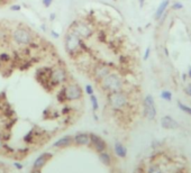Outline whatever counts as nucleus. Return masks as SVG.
<instances>
[{
	"label": "nucleus",
	"mask_w": 191,
	"mask_h": 173,
	"mask_svg": "<svg viewBox=\"0 0 191 173\" xmlns=\"http://www.w3.org/2000/svg\"><path fill=\"white\" fill-rule=\"evenodd\" d=\"M52 156V154L50 153H44L42 155H39L37 159L35 160L34 162V169H42L43 166L45 165V163L47 162V160Z\"/></svg>",
	"instance_id": "16"
},
{
	"label": "nucleus",
	"mask_w": 191,
	"mask_h": 173,
	"mask_svg": "<svg viewBox=\"0 0 191 173\" xmlns=\"http://www.w3.org/2000/svg\"><path fill=\"white\" fill-rule=\"evenodd\" d=\"M149 55H151V47L149 46H147L145 49V52H144V56H143V60L144 61H147L149 57Z\"/></svg>",
	"instance_id": "29"
},
{
	"label": "nucleus",
	"mask_w": 191,
	"mask_h": 173,
	"mask_svg": "<svg viewBox=\"0 0 191 173\" xmlns=\"http://www.w3.org/2000/svg\"><path fill=\"white\" fill-rule=\"evenodd\" d=\"M65 89V98L66 101H76L80 100L83 94L81 86L75 82H69L64 86Z\"/></svg>",
	"instance_id": "9"
},
{
	"label": "nucleus",
	"mask_w": 191,
	"mask_h": 173,
	"mask_svg": "<svg viewBox=\"0 0 191 173\" xmlns=\"http://www.w3.org/2000/svg\"><path fill=\"white\" fill-rule=\"evenodd\" d=\"M164 52H165V55H169V52H167V49H165V50H164Z\"/></svg>",
	"instance_id": "45"
},
{
	"label": "nucleus",
	"mask_w": 191,
	"mask_h": 173,
	"mask_svg": "<svg viewBox=\"0 0 191 173\" xmlns=\"http://www.w3.org/2000/svg\"><path fill=\"white\" fill-rule=\"evenodd\" d=\"M51 35H52L53 38H55V39H57V38H60V34L57 33L56 31H51Z\"/></svg>",
	"instance_id": "34"
},
{
	"label": "nucleus",
	"mask_w": 191,
	"mask_h": 173,
	"mask_svg": "<svg viewBox=\"0 0 191 173\" xmlns=\"http://www.w3.org/2000/svg\"><path fill=\"white\" fill-rule=\"evenodd\" d=\"M187 74H184V73H183V74H182V80H183V81H185V80H187Z\"/></svg>",
	"instance_id": "44"
},
{
	"label": "nucleus",
	"mask_w": 191,
	"mask_h": 173,
	"mask_svg": "<svg viewBox=\"0 0 191 173\" xmlns=\"http://www.w3.org/2000/svg\"><path fill=\"white\" fill-rule=\"evenodd\" d=\"M4 36H5L4 31H1V29H0V41L2 39V37H4Z\"/></svg>",
	"instance_id": "43"
},
{
	"label": "nucleus",
	"mask_w": 191,
	"mask_h": 173,
	"mask_svg": "<svg viewBox=\"0 0 191 173\" xmlns=\"http://www.w3.org/2000/svg\"><path fill=\"white\" fill-rule=\"evenodd\" d=\"M55 18H56V15L55 14H51V15H50V20H51V21H53L54 19H55Z\"/></svg>",
	"instance_id": "39"
},
{
	"label": "nucleus",
	"mask_w": 191,
	"mask_h": 173,
	"mask_svg": "<svg viewBox=\"0 0 191 173\" xmlns=\"http://www.w3.org/2000/svg\"><path fill=\"white\" fill-rule=\"evenodd\" d=\"M11 61H13V59H11L10 54H8L6 52L0 53V63H2V64H9Z\"/></svg>",
	"instance_id": "20"
},
{
	"label": "nucleus",
	"mask_w": 191,
	"mask_h": 173,
	"mask_svg": "<svg viewBox=\"0 0 191 173\" xmlns=\"http://www.w3.org/2000/svg\"><path fill=\"white\" fill-rule=\"evenodd\" d=\"M57 100L60 101V102H65L66 101V98H65V89H64V86L61 88V90H60V92L57 94Z\"/></svg>",
	"instance_id": "23"
},
{
	"label": "nucleus",
	"mask_w": 191,
	"mask_h": 173,
	"mask_svg": "<svg viewBox=\"0 0 191 173\" xmlns=\"http://www.w3.org/2000/svg\"><path fill=\"white\" fill-rule=\"evenodd\" d=\"M187 75L189 76V79H191V65H189V68H188V73Z\"/></svg>",
	"instance_id": "37"
},
{
	"label": "nucleus",
	"mask_w": 191,
	"mask_h": 173,
	"mask_svg": "<svg viewBox=\"0 0 191 173\" xmlns=\"http://www.w3.org/2000/svg\"><path fill=\"white\" fill-rule=\"evenodd\" d=\"M9 9H10L11 11H19V10H21V6L20 5H13V6L9 7Z\"/></svg>",
	"instance_id": "32"
},
{
	"label": "nucleus",
	"mask_w": 191,
	"mask_h": 173,
	"mask_svg": "<svg viewBox=\"0 0 191 173\" xmlns=\"http://www.w3.org/2000/svg\"><path fill=\"white\" fill-rule=\"evenodd\" d=\"M99 160L104 163L105 165H107V166L111 165V155L107 151H104V152L99 153Z\"/></svg>",
	"instance_id": "17"
},
{
	"label": "nucleus",
	"mask_w": 191,
	"mask_h": 173,
	"mask_svg": "<svg viewBox=\"0 0 191 173\" xmlns=\"http://www.w3.org/2000/svg\"><path fill=\"white\" fill-rule=\"evenodd\" d=\"M84 89H86V94H87L88 96H91V94H94V90L91 84H87V86H84Z\"/></svg>",
	"instance_id": "27"
},
{
	"label": "nucleus",
	"mask_w": 191,
	"mask_h": 173,
	"mask_svg": "<svg viewBox=\"0 0 191 173\" xmlns=\"http://www.w3.org/2000/svg\"><path fill=\"white\" fill-rule=\"evenodd\" d=\"M133 173H146L145 167H144V165H142V164H141V165H137Z\"/></svg>",
	"instance_id": "28"
},
{
	"label": "nucleus",
	"mask_w": 191,
	"mask_h": 173,
	"mask_svg": "<svg viewBox=\"0 0 191 173\" xmlns=\"http://www.w3.org/2000/svg\"><path fill=\"white\" fill-rule=\"evenodd\" d=\"M81 39L82 38L72 31H68L64 36V50L71 59L76 60L83 54L80 49Z\"/></svg>",
	"instance_id": "2"
},
{
	"label": "nucleus",
	"mask_w": 191,
	"mask_h": 173,
	"mask_svg": "<svg viewBox=\"0 0 191 173\" xmlns=\"http://www.w3.org/2000/svg\"><path fill=\"white\" fill-rule=\"evenodd\" d=\"M177 105H178V108L180 109L182 112H184V114H187L189 115V116H191V107L190 106H188V105L183 104L182 101L180 100H178L177 101Z\"/></svg>",
	"instance_id": "19"
},
{
	"label": "nucleus",
	"mask_w": 191,
	"mask_h": 173,
	"mask_svg": "<svg viewBox=\"0 0 191 173\" xmlns=\"http://www.w3.org/2000/svg\"><path fill=\"white\" fill-rule=\"evenodd\" d=\"M14 165L16 166L17 169H19V170H20V169H23V165H21L20 163H17V162H16V163H14Z\"/></svg>",
	"instance_id": "36"
},
{
	"label": "nucleus",
	"mask_w": 191,
	"mask_h": 173,
	"mask_svg": "<svg viewBox=\"0 0 191 173\" xmlns=\"http://www.w3.org/2000/svg\"><path fill=\"white\" fill-rule=\"evenodd\" d=\"M161 126H162V128H164V129H167V131H174V129H178L179 128V123H178L175 119H174L173 117H171V116H169V115H167V116H163V117L161 118Z\"/></svg>",
	"instance_id": "11"
},
{
	"label": "nucleus",
	"mask_w": 191,
	"mask_h": 173,
	"mask_svg": "<svg viewBox=\"0 0 191 173\" xmlns=\"http://www.w3.org/2000/svg\"><path fill=\"white\" fill-rule=\"evenodd\" d=\"M69 31H74L76 35H79L82 39H89V38L92 37L94 31V28L91 27V25L88 23V21H83V20H79V19H75L71 23L69 27Z\"/></svg>",
	"instance_id": "5"
},
{
	"label": "nucleus",
	"mask_w": 191,
	"mask_h": 173,
	"mask_svg": "<svg viewBox=\"0 0 191 173\" xmlns=\"http://www.w3.org/2000/svg\"><path fill=\"white\" fill-rule=\"evenodd\" d=\"M146 173H165L162 170V166L159 163H152L149 164L147 170H146Z\"/></svg>",
	"instance_id": "18"
},
{
	"label": "nucleus",
	"mask_w": 191,
	"mask_h": 173,
	"mask_svg": "<svg viewBox=\"0 0 191 173\" xmlns=\"http://www.w3.org/2000/svg\"><path fill=\"white\" fill-rule=\"evenodd\" d=\"M73 143L79 146L90 145V135L87 133H78L73 137Z\"/></svg>",
	"instance_id": "12"
},
{
	"label": "nucleus",
	"mask_w": 191,
	"mask_h": 173,
	"mask_svg": "<svg viewBox=\"0 0 191 173\" xmlns=\"http://www.w3.org/2000/svg\"><path fill=\"white\" fill-rule=\"evenodd\" d=\"M41 28H42L43 31H46V29H47V28H46V26H45V24H42V25H41Z\"/></svg>",
	"instance_id": "41"
},
{
	"label": "nucleus",
	"mask_w": 191,
	"mask_h": 173,
	"mask_svg": "<svg viewBox=\"0 0 191 173\" xmlns=\"http://www.w3.org/2000/svg\"><path fill=\"white\" fill-rule=\"evenodd\" d=\"M143 112L149 120H154L156 118L157 110L156 106H155V100L152 94H147L145 96L144 100H143Z\"/></svg>",
	"instance_id": "8"
},
{
	"label": "nucleus",
	"mask_w": 191,
	"mask_h": 173,
	"mask_svg": "<svg viewBox=\"0 0 191 173\" xmlns=\"http://www.w3.org/2000/svg\"><path fill=\"white\" fill-rule=\"evenodd\" d=\"M42 4H43V6H44L45 8H49V7H51V6H52L53 0H42Z\"/></svg>",
	"instance_id": "30"
},
{
	"label": "nucleus",
	"mask_w": 191,
	"mask_h": 173,
	"mask_svg": "<svg viewBox=\"0 0 191 173\" xmlns=\"http://www.w3.org/2000/svg\"><path fill=\"white\" fill-rule=\"evenodd\" d=\"M33 137H34V132H33V131H31V132L28 133L27 135H25L24 141L26 143H31V142H33Z\"/></svg>",
	"instance_id": "26"
},
{
	"label": "nucleus",
	"mask_w": 191,
	"mask_h": 173,
	"mask_svg": "<svg viewBox=\"0 0 191 173\" xmlns=\"http://www.w3.org/2000/svg\"><path fill=\"white\" fill-rule=\"evenodd\" d=\"M69 80V74L64 66L56 65L52 68L51 73V82L54 86H57L60 84H65Z\"/></svg>",
	"instance_id": "6"
},
{
	"label": "nucleus",
	"mask_w": 191,
	"mask_h": 173,
	"mask_svg": "<svg viewBox=\"0 0 191 173\" xmlns=\"http://www.w3.org/2000/svg\"><path fill=\"white\" fill-rule=\"evenodd\" d=\"M97 37H98V41L100 42V43H106V42H107V34H106L104 31H98Z\"/></svg>",
	"instance_id": "24"
},
{
	"label": "nucleus",
	"mask_w": 191,
	"mask_h": 173,
	"mask_svg": "<svg viewBox=\"0 0 191 173\" xmlns=\"http://www.w3.org/2000/svg\"><path fill=\"white\" fill-rule=\"evenodd\" d=\"M160 97L163 99V100L165 101H172V99H173V94H172V92H171L170 90H163L162 92H161Z\"/></svg>",
	"instance_id": "21"
},
{
	"label": "nucleus",
	"mask_w": 191,
	"mask_h": 173,
	"mask_svg": "<svg viewBox=\"0 0 191 173\" xmlns=\"http://www.w3.org/2000/svg\"><path fill=\"white\" fill-rule=\"evenodd\" d=\"M171 8H172V10H181L182 8H183V5H182V2H180V1H175V2H173L172 4V6H171Z\"/></svg>",
	"instance_id": "25"
},
{
	"label": "nucleus",
	"mask_w": 191,
	"mask_h": 173,
	"mask_svg": "<svg viewBox=\"0 0 191 173\" xmlns=\"http://www.w3.org/2000/svg\"><path fill=\"white\" fill-rule=\"evenodd\" d=\"M90 97V102H91V106H92V110L96 112V111L99 109V102H98V99L97 97L94 94H91V96H89Z\"/></svg>",
	"instance_id": "22"
},
{
	"label": "nucleus",
	"mask_w": 191,
	"mask_h": 173,
	"mask_svg": "<svg viewBox=\"0 0 191 173\" xmlns=\"http://www.w3.org/2000/svg\"><path fill=\"white\" fill-rule=\"evenodd\" d=\"M31 173H42V172H41V169H34L31 171Z\"/></svg>",
	"instance_id": "40"
},
{
	"label": "nucleus",
	"mask_w": 191,
	"mask_h": 173,
	"mask_svg": "<svg viewBox=\"0 0 191 173\" xmlns=\"http://www.w3.org/2000/svg\"><path fill=\"white\" fill-rule=\"evenodd\" d=\"M184 94H187L188 97H190L191 98V83L190 84H188L187 86H185V88H184Z\"/></svg>",
	"instance_id": "31"
},
{
	"label": "nucleus",
	"mask_w": 191,
	"mask_h": 173,
	"mask_svg": "<svg viewBox=\"0 0 191 173\" xmlns=\"http://www.w3.org/2000/svg\"><path fill=\"white\" fill-rule=\"evenodd\" d=\"M68 111H70V108H69V107H65V108H64V109H63V110H62V114H63V115H66V114H68Z\"/></svg>",
	"instance_id": "38"
},
{
	"label": "nucleus",
	"mask_w": 191,
	"mask_h": 173,
	"mask_svg": "<svg viewBox=\"0 0 191 173\" xmlns=\"http://www.w3.org/2000/svg\"><path fill=\"white\" fill-rule=\"evenodd\" d=\"M100 89L105 92H116L124 90V79L118 72L111 71L107 76H105L100 82H98Z\"/></svg>",
	"instance_id": "1"
},
{
	"label": "nucleus",
	"mask_w": 191,
	"mask_h": 173,
	"mask_svg": "<svg viewBox=\"0 0 191 173\" xmlns=\"http://www.w3.org/2000/svg\"><path fill=\"white\" fill-rule=\"evenodd\" d=\"M138 4H139V7L141 8L144 7V5H145V0H138Z\"/></svg>",
	"instance_id": "35"
},
{
	"label": "nucleus",
	"mask_w": 191,
	"mask_h": 173,
	"mask_svg": "<svg viewBox=\"0 0 191 173\" xmlns=\"http://www.w3.org/2000/svg\"><path fill=\"white\" fill-rule=\"evenodd\" d=\"M119 62L122 63V64H127L128 63V57L126 55H120L119 57Z\"/></svg>",
	"instance_id": "33"
},
{
	"label": "nucleus",
	"mask_w": 191,
	"mask_h": 173,
	"mask_svg": "<svg viewBox=\"0 0 191 173\" xmlns=\"http://www.w3.org/2000/svg\"><path fill=\"white\" fill-rule=\"evenodd\" d=\"M73 143V137L72 136H63L60 139H57L56 142L53 143V147H56V149H63V147H66V146L71 145Z\"/></svg>",
	"instance_id": "13"
},
{
	"label": "nucleus",
	"mask_w": 191,
	"mask_h": 173,
	"mask_svg": "<svg viewBox=\"0 0 191 173\" xmlns=\"http://www.w3.org/2000/svg\"><path fill=\"white\" fill-rule=\"evenodd\" d=\"M10 38L13 43L19 47H27L34 41V35L29 28L25 26H17L11 31Z\"/></svg>",
	"instance_id": "3"
},
{
	"label": "nucleus",
	"mask_w": 191,
	"mask_h": 173,
	"mask_svg": "<svg viewBox=\"0 0 191 173\" xmlns=\"http://www.w3.org/2000/svg\"><path fill=\"white\" fill-rule=\"evenodd\" d=\"M111 66L108 63L105 62H97L91 68V75L96 82H100L105 76H107L111 72Z\"/></svg>",
	"instance_id": "7"
},
{
	"label": "nucleus",
	"mask_w": 191,
	"mask_h": 173,
	"mask_svg": "<svg viewBox=\"0 0 191 173\" xmlns=\"http://www.w3.org/2000/svg\"><path fill=\"white\" fill-rule=\"evenodd\" d=\"M114 151H115V154L118 156V157H120V159H126V156H127V149H126V146L124 145L122 142H119V141H116V142H115Z\"/></svg>",
	"instance_id": "14"
},
{
	"label": "nucleus",
	"mask_w": 191,
	"mask_h": 173,
	"mask_svg": "<svg viewBox=\"0 0 191 173\" xmlns=\"http://www.w3.org/2000/svg\"><path fill=\"white\" fill-rule=\"evenodd\" d=\"M169 5H170V0H163V1L159 5V7H157L156 11H155V14H154V19H155V20H160L161 17H162L164 15V13L167 11Z\"/></svg>",
	"instance_id": "15"
},
{
	"label": "nucleus",
	"mask_w": 191,
	"mask_h": 173,
	"mask_svg": "<svg viewBox=\"0 0 191 173\" xmlns=\"http://www.w3.org/2000/svg\"><path fill=\"white\" fill-rule=\"evenodd\" d=\"M2 147H4V142H2V138L0 137V149H2Z\"/></svg>",
	"instance_id": "42"
},
{
	"label": "nucleus",
	"mask_w": 191,
	"mask_h": 173,
	"mask_svg": "<svg viewBox=\"0 0 191 173\" xmlns=\"http://www.w3.org/2000/svg\"><path fill=\"white\" fill-rule=\"evenodd\" d=\"M109 107L115 111H124L129 106V94L124 90L107 94Z\"/></svg>",
	"instance_id": "4"
},
{
	"label": "nucleus",
	"mask_w": 191,
	"mask_h": 173,
	"mask_svg": "<svg viewBox=\"0 0 191 173\" xmlns=\"http://www.w3.org/2000/svg\"><path fill=\"white\" fill-rule=\"evenodd\" d=\"M89 135H90L91 146H92L98 153L104 152V151L107 149V143L105 142V139H102L100 136L96 135V134H94V133H91V134H89Z\"/></svg>",
	"instance_id": "10"
}]
</instances>
